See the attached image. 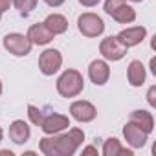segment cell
Segmentation results:
<instances>
[{"label":"cell","instance_id":"cell-22","mask_svg":"<svg viewBox=\"0 0 156 156\" xmlns=\"http://www.w3.org/2000/svg\"><path fill=\"white\" fill-rule=\"evenodd\" d=\"M147 101H149V105L154 108L156 107V85H152L151 88H149V92H147Z\"/></svg>","mask_w":156,"mask_h":156},{"label":"cell","instance_id":"cell-30","mask_svg":"<svg viewBox=\"0 0 156 156\" xmlns=\"http://www.w3.org/2000/svg\"><path fill=\"white\" fill-rule=\"evenodd\" d=\"M130 2H141V0H130Z\"/></svg>","mask_w":156,"mask_h":156},{"label":"cell","instance_id":"cell-16","mask_svg":"<svg viewBox=\"0 0 156 156\" xmlns=\"http://www.w3.org/2000/svg\"><path fill=\"white\" fill-rule=\"evenodd\" d=\"M110 17H112L116 22H119V24H130V22L136 20V11H134L132 6H129L127 2H123L121 6H118V8L110 13Z\"/></svg>","mask_w":156,"mask_h":156},{"label":"cell","instance_id":"cell-26","mask_svg":"<svg viewBox=\"0 0 156 156\" xmlns=\"http://www.w3.org/2000/svg\"><path fill=\"white\" fill-rule=\"evenodd\" d=\"M83 154H96L98 156V149L96 147H85L83 149Z\"/></svg>","mask_w":156,"mask_h":156},{"label":"cell","instance_id":"cell-15","mask_svg":"<svg viewBox=\"0 0 156 156\" xmlns=\"http://www.w3.org/2000/svg\"><path fill=\"white\" fill-rule=\"evenodd\" d=\"M129 121H132V123L140 125L147 134H151V132L154 130V118H152V114H151V112H147V110H132V112H130V119H129Z\"/></svg>","mask_w":156,"mask_h":156},{"label":"cell","instance_id":"cell-6","mask_svg":"<svg viewBox=\"0 0 156 156\" xmlns=\"http://www.w3.org/2000/svg\"><path fill=\"white\" fill-rule=\"evenodd\" d=\"M42 129L44 134H59L61 130L68 129L70 127V118L68 116H62V114H57V112H51V114H44V119L41 121L39 125Z\"/></svg>","mask_w":156,"mask_h":156},{"label":"cell","instance_id":"cell-17","mask_svg":"<svg viewBox=\"0 0 156 156\" xmlns=\"http://www.w3.org/2000/svg\"><path fill=\"white\" fill-rule=\"evenodd\" d=\"M44 26H46L53 35H61V33H64V31L68 30V20H66L62 15H59V13H51V15L46 17Z\"/></svg>","mask_w":156,"mask_h":156},{"label":"cell","instance_id":"cell-10","mask_svg":"<svg viewBox=\"0 0 156 156\" xmlns=\"http://www.w3.org/2000/svg\"><path fill=\"white\" fill-rule=\"evenodd\" d=\"M147 35V30L143 26H132V28H125L121 30L116 37L119 39V42L125 46V48H132V46H138Z\"/></svg>","mask_w":156,"mask_h":156},{"label":"cell","instance_id":"cell-1","mask_svg":"<svg viewBox=\"0 0 156 156\" xmlns=\"http://www.w3.org/2000/svg\"><path fill=\"white\" fill-rule=\"evenodd\" d=\"M83 140H85V132L81 129H72L68 130V134H61V136L51 134V138H42L39 141V149L46 156H72L79 149Z\"/></svg>","mask_w":156,"mask_h":156},{"label":"cell","instance_id":"cell-25","mask_svg":"<svg viewBox=\"0 0 156 156\" xmlns=\"http://www.w3.org/2000/svg\"><path fill=\"white\" fill-rule=\"evenodd\" d=\"M44 2L48 6H51V8H59L61 4H64V0H44Z\"/></svg>","mask_w":156,"mask_h":156},{"label":"cell","instance_id":"cell-27","mask_svg":"<svg viewBox=\"0 0 156 156\" xmlns=\"http://www.w3.org/2000/svg\"><path fill=\"white\" fill-rule=\"evenodd\" d=\"M151 72H152V73L156 75V59H154V57L151 59Z\"/></svg>","mask_w":156,"mask_h":156},{"label":"cell","instance_id":"cell-18","mask_svg":"<svg viewBox=\"0 0 156 156\" xmlns=\"http://www.w3.org/2000/svg\"><path fill=\"white\" fill-rule=\"evenodd\" d=\"M103 154H105V156H132V151L121 147L119 140L108 138V140L103 143Z\"/></svg>","mask_w":156,"mask_h":156},{"label":"cell","instance_id":"cell-21","mask_svg":"<svg viewBox=\"0 0 156 156\" xmlns=\"http://www.w3.org/2000/svg\"><path fill=\"white\" fill-rule=\"evenodd\" d=\"M125 2V0H105V13L107 15H110L118 6H121Z\"/></svg>","mask_w":156,"mask_h":156},{"label":"cell","instance_id":"cell-9","mask_svg":"<svg viewBox=\"0 0 156 156\" xmlns=\"http://www.w3.org/2000/svg\"><path fill=\"white\" fill-rule=\"evenodd\" d=\"M123 136H125L127 143H129L132 149H141V147L147 143V138H149V134H147L140 125H136V123H132V121H129V123L123 127Z\"/></svg>","mask_w":156,"mask_h":156},{"label":"cell","instance_id":"cell-20","mask_svg":"<svg viewBox=\"0 0 156 156\" xmlns=\"http://www.w3.org/2000/svg\"><path fill=\"white\" fill-rule=\"evenodd\" d=\"M28 116H30V119H31L33 125H41V121L44 119V112L39 107H33V105L28 107Z\"/></svg>","mask_w":156,"mask_h":156},{"label":"cell","instance_id":"cell-14","mask_svg":"<svg viewBox=\"0 0 156 156\" xmlns=\"http://www.w3.org/2000/svg\"><path fill=\"white\" fill-rule=\"evenodd\" d=\"M127 77H129V83H130L132 87H141V85L145 83V77H147L143 62H141V61H132V62L129 64Z\"/></svg>","mask_w":156,"mask_h":156},{"label":"cell","instance_id":"cell-12","mask_svg":"<svg viewBox=\"0 0 156 156\" xmlns=\"http://www.w3.org/2000/svg\"><path fill=\"white\" fill-rule=\"evenodd\" d=\"M30 41H31V44H39V46H44V44H48V42H51L53 41V33L44 26V22H37V24H33V26H30V30H28V35H26Z\"/></svg>","mask_w":156,"mask_h":156},{"label":"cell","instance_id":"cell-11","mask_svg":"<svg viewBox=\"0 0 156 156\" xmlns=\"http://www.w3.org/2000/svg\"><path fill=\"white\" fill-rule=\"evenodd\" d=\"M88 77H90V81L98 87L105 85L108 81V77H110V68L107 64V61H101V59H96L90 62L88 66Z\"/></svg>","mask_w":156,"mask_h":156},{"label":"cell","instance_id":"cell-2","mask_svg":"<svg viewBox=\"0 0 156 156\" xmlns=\"http://www.w3.org/2000/svg\"><path fill=\"white\" fill-rule=\"evenodd\" d=\"M85 88V79L77 70H64L57 79V92L62 98H75Z\"/></svg>","mask_w":156,"mask_h":156},{"label":"cell","instance_id":"cell-23","mask_svg":"<svg viewBox=\"0 0 156 156\" xmlns=\"http://www.w3.org/2000/svg\"><path fill=\"white\" fill-rule=\"evenodd\" d=\"M9 6H11V0H0V13L8 11V9H9Z\"/></svg>","mask_w":156,"mask_h":156},{"label":"cell","instance_id":"cell-31","mask_svg":"<svg viewBox=\"0 0 156 156\" xmlns=\"http://www.w3.org/2000/svg\"><path fill=\"white\" fill-rule=\"evenodd\" d=\"M0 94H2V83H0Z\"/></svg>","mask_w":156,"mask_h":156},{"label":"cell","instance_id":"cell-4","mask_svg":"<svg viewBox=\"0 0 156 156\" xmlns=\"http://www.w3.org/2000/svg\"><path fill=\"white\" fill-rule=\"evenodd\" d=\"M4 48H6L9 53L17 55V57H24V55H28V53L31 51L33 44H31V41H30L26 35H22V33H9V35L4 37Z\"/></svg>","mask_w":156,"mask_h":156},{"label":"cell","instance_id":"cell-19","mask_svg":"<svg viewBox=\"0 0 156 156\" xmlns=\"http://www.w3.org/2000/svg\"><path fill=\"white\" fill-rule=\"evenodd\" d=\"M11 4L15 6V9H19L22 15H28L35 9L37 0H11Z\"/></svg>","mask_w":156,"mask_h":156},{"label":"cell","instance_id":"cell-29","mask_svg":"<svg viewBox=\"0 0 156 156\" xmlns=\"http://www.w3.org/2000/svg\"><path fill=\"white\" fill-rule=\"evenodd\" d=\"M2 136H4V130H2V127H0V141H2Z\"/></svg>","mask_w":156,"mask_h":156},{"label":"cell","instance_id":"cell-28","mask_svg":"<svg viewBox=\"0 0 156 156\" xmlns=\"http://www.w3.org/2000/svg\"><path fill=\"white\" fill-rule=\"evenodd\" d=\"M0 156H13L11 151H0Z\"/></svg>","mask_w":156,"mask_h":156},{"label":"cell","instance_id":"cell-32","mask_svg":"<svg viewBox=\"0 0 156 156\" xmlns=\"http://www.w3.org/2000/svg\"><path fill=\"white\" fill-rule=\"evenodd\" d=\"M0 19H2V13H0Z\"/></svg>","mask_w":156,"mask_h":156},{"label":"cell","instance_id":"cell-5","mask_svg":"<svg viewBox=\"0 0 156 156\" xmlns=\"http://www.w3.org/2000/svg\"><path fill=\"white\" fill-rule=\"evenodd\" d=\"M62 64V55L55 48H48L41 53L39 57V68L44 75H53Z\"/></svg>","mask_w":156,"mask_h":156},{"label":"cell","instance_id":"cell-13","mask_svg":"<svg viewBox=\"0 0 156 156\" xmlns=\"http://www.w3.org/2000/svg\"><path fill=\"white\" fill-rule=\"evenodd\" d=\"M30 136H31V130H30V127H28L26 121L15 119V121L9 125V138H11V141H15L17 145L26 143V141L30 140Z\"/></svg>","mask_w":156,"mask_h":156},{"label":"cell","instance_id":"cell-7","mask_svg":"<svg viewBox=\"0 0 156 156\" xmlns=\"http://www.w3.org/2000/svg\"><path fill=\"white\" fill-rule=\"evenodd\" d=\"M99 51H101V55H103L107 61H119V59L125 57L127 48L119 42L118 37H107V39L101 41Z\"/></svg>","mask_w":156,"mask_h":156},{"label":"cell","instance_id":"cell-8","mask_svg":"<svg viewBox=\"0 0 156 156\" xmlns=\"http://www.w3.org/2000/svg\"><path fill=\"white\" fill-rule=\"evenodd\" d=\"M70 114L73 119L81 121V123H88L92 119H96L98 116V108L90 103V101H85V99H79V101H73L70 105Z\"/></svg>","mask_w":156,"mask_h":156},{"label":"cell","instance_id":"cell-3","mask_svg":"<svg viewBox=\"0 0 156 156\" xmlns=\"http://www.w3.org/2000/svg\"><path fill=\"white\" fill-rule=\"evenodd\" d=\"M77 28L85 37H99L105 31V22L99 15L96 13H83L77 19Z\"/></svg>","mask_w":156,"mask_h":156},{"label":"cell","instance_id":"cell-24","mask_svg":"<svg viewBox=\"0 0 156 156\" xmlns=\"http://www.w3.org/2000/svg\"><path fill=\"white\" fill-rule=\"evenodd\" d=\"M79 2L83 4V6H87V8H94V6H98L101 0H79Z\"/></svg>","mask_w":156,"mask_h":156}]
</instances>
